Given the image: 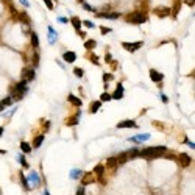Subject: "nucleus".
Instances as JSON below:
<instances>
[{"instance_id": "1", "label": "nucleus", "mask_w": 195, "mask_h": 195, "mask_svg": "<svg viewBox=\"0 0 195 195\" xmlns=\"http://www.w3.org/2000/svg\"><path fill=\"white\" fill-rule=\"evenodd\" d=\"M166 153H167V147H164V145H155V147H147L144 150H139L137 158H145V159L164 158Z\"/></svg>"}, {"instance_id": "2", "label": "nucleus", "mask_w": 195, "mask_h": 195, "mask_svg": "<svg viewBox=\"0 0 195 195\" xmlns=\"http://www.w3.org/2000/svg\"><path fill=\"white\" fill-rule=\"evenodd\" d=\"M125 19L130 24H144V22H147V17L142 13H130V14H127Z\"/></svg>"}, {"instance_id": "3", "label": "nucleus", "mask_w": 195, "mask_h": 195, "mask_svg": "<svg viewBox=\"0 0 195 195\" xmlns=\"http://www.w3.org/2000/svg\"><path fill=\"white\" fill-rule=\"evenodd\" d=\"M97 179H95V175L92 173V172H86V173L81 175V178H80V183H81V186H89L92 184V183H95Z\"/></svg>"}, {"instance_id": "4", "label": "nucleus", "mask_w": 195, "mask_h": 195, "mask_svg": "<svg viewBox=\"0 0 195 195\" xmlns=\"http://www.w3.org/2000/svg\"><path fill=\"white\" fill-rule=\"evenodd\" d=\"M92 173L95 175V179H97L98 183L105 184V177H103V173H105V166H103V164H98V166H95V169H94Z\"/></svg>"}, {"instance_id": "5", "label": "nucleus", "mask_w": 195, "mask_h": 195, "mask_svg": "<svg viewBox=\"0 0 195 195\" xmlns=\"http://www.w3.org/2000/svg\"><path fill=\"white\" fill-rule=\"evenodd\" d=\"M144 45L142 41H137V42H122V47L125 48V50H128V52H136V50H139L140 47Z\"/></svg>"}, {"instance_id": "6", "label": "nucleus", "mask_w": 195, "mask_h": 195, "mask_svg": "<svg viewBox=\"0 0 195 195\" xmlns=\"http://www.w3.org/2000/svg\"><path fill=\"white\" fill-rule=\"evenodd\" d=\"M170 8H167V6H158V8H155L153 10V14L155 16H158V17H167V16H170Z\"/></svg>"}, {"instance_id": "7", "label": "nucleus", "mask_w": 195, "mask_h": 195, "mask_svg": "<svg viewBox=\"0 0 195 195\" xmlns=\"http://www.w3.org/2000/svg\"><path fill=\"white\" fill-rule=\"evenodd\" d=\"M177 158H178V162L181 167H189L190 162H192V158H190L189 155H186V153H179Z\"/></svg>"}, {"instance_id": "8", "label": "nucleus", "mask_w": 195, "mask_h": 195, "mask_svg": "<svg viewBox=\"0 0 195 195\" xmlns=\"http://www.w3.org/2000/svg\"><path fill=\"white\" fill-rule=\"evenodd\" d=\"M111 98H112V100H122V98H123V85H122V83H117V87H116V91H114V94L111 95Z\"/></svg>"}, {"instance_id": "9", "label": "nucleus", "mask_w": 195, "mask_h": 195, "mask_svg": "<svg viewBox=\"0 0 195 195\" xmlns=\"http://www.w3.org/2000/svg\"><path fill=\"white\" fill-rule=\"evenodd\" d=\"M117 128H137V123L134 120H122L117 123Z\"/></svg>"}, {"instance_id": "10", "label": "nucleus", "mask_w": 195, "mask_h": 195, "mask_svg": "<svg viewBox=\"0 0 195 195\" xmlns=\"http://www.w3.org/2000/svg\"><path fill=\"white\" fill-rule=\"evenodd\" d=\"M150 78H151V81H155V83H161L164 80V75L159 74V72L155 70V69H151L150 70Z\"/></svg>"}, {"instance_id": "11", "label": "nucleus", "mask_w": 195, "mask_h": 195, "mask_svg": "<svg viewBox=\"0 0 195 195\" xmlns=\"http://www.w3.org/2000/svg\"><path fill=\"white\" fill-rule=\"evenodd\" d=\"M67 100H69V103H72L74 106H76V108H81V105H83L81 98H78V97H76V95H74V94H69Z\"/></svg>"}, {"instance_id": "12", "label": "nucleus", "mask_w": 195, "mask_h": 195, "mask_svg": "<svg viewBox=\"0 0 195 195\" xmlns=\"http://www.w3.org/2000/svg\"><path fill=\"white\" fill-rule=\"evenodd\" d=\"M63 59L66 61V63L72 64V63L76 59V53H75V52H66V53L63 55Z\"/></svg>"}, {"instance_id": "13", "label": "nucleus", "mask_w": 195, "mask_h": 195, "mask_svg": "<svg viewBox=\"0 0 195 195\" xmlns=\"http://www.w3.org/2000/svg\"><path fill=\"white\" fill-rule=\"evenodd\" d=\"M27 179H28V181L30 183H33V187H38V186H39V177H38V173H36V172H30V177L28 178H27Z\"/></svg>"}, {"instance_id": "14", "label": "nucleus", "mask_w": 195, "mask_h": 195, "mask_svg": "<svg viewBox=\"0 0 195 195\" xmlns=\"http://www.w3.org/2000/svg\"><path fill=\"white\" fill-rule=\"evenodd\" d=\"M117 166H120V161H119V158H117V156H111L108 161H106V167L114 169V167H117Z\"/></svg>"}, {"instance_id": "15", "label": "nucleus", "mask_w": 195, "mask_h": 195, "mask_svg": "<svg viewBox=\"0 0 195 195\" xmlns=\"http://www.w3.org/2000/svg\"><path fill=\"white\" fill-rule=\"evenodd\" d=\"M33 78H34V69L27 67L25 70H24V80H27V81H31Z\"/></svg>"}, {"instance_id": "16", "label": "nucleus", "mask_w": 195, "mask_h": 195, "mask_svg": "<svg viewBox=\"0 0 195 195\" xmlns=\"http://www.w3.org/2000/svg\"><path fill=\"white\" fill-rule=\"evenodd\" d=\"M56 39H58V34H56V31L53 30V27H48V42L55 44Z\"/></svg>"}, {"instance_id": "17", "label": "nucleus", "mask_w": 195, "mask_h": 195, "mask_svg": "<svg viewBox=\"0 0 195 195\" xmlns=\"http://www.w3.org/2000/svg\"><path fill=\"white\" fill-rule=\"evenodd\" d=\"M97 17H105V19H119V13H97Z\"/></svg>"}, {"instance_id": "18", "label": "nucleus", "mask_w": 195, "mask_h": 195, "mask_svg": "<svg viewBox=\"0 0 195 195\" xmlns=\"http://www.w3.org/2000/svg\"><path fill=\"white\" fill-rule=\"evenodd\" d=\"M137 155H139V150H137V148H131V150L125 151V158H127V161H128V159L137 158Z\"/></svg>"}, {"instance_id": "19", "label": "nucleus", "mask_w": 195, "mask_h": 195, "mask_svg": "<svg viewBox=\"0 0 195 195\" xmlns=\"http://www.w3.org/2000/svg\"><path fill=\"white\" fill-rule=\"evenodd\" d=\"M148 139H150V134H139L134 137H130L131 142H144V140H148Z\"/></svg>"}, {"instance_id": "20", "label": "nucleus", "mask_w": 195, "mask_h": 195, "mask_svg": "<svg viewBox=\"0 0 195 195\" xmlns=\"http://www.w3.org/2000/svg\"><path fill=\"white\" fill-rule=\"evenodd\" d=\"M30 39H31V45L34 48L39 47V38H38V34L34 31H30Z\"/></svg>"}, {"instance_id": "21", "label": "nucleus", "mask_w": 195, "mask_h": 195, "mask_svg": "<svg viewBox=\"0 0 195 195\" xmlns=\"http://www.w3.org/2000/svg\"><path fill=\"white\" fill-rule=\"evenodd\" d=\"M19 178H20V183H22V187H24L25 190H30L31 187H30V184H28V179L25 178V175L22 173V172H19Z\"/></svg>"}, {"instance_id": "22", "label": "nucleus", "mask_w": 195, "mask_h": 195, "mask_svg": "<svg viewBox=\"0 0 195 195\" xmlns=\"http://www.w3.org/2000/svg\"><path fill=\"white\" fill-rule=\"evenodd\" d=\"M44 139H45V136H44V134H39V136H36V137H34V140H33V147H34V148H39L41 145H42Z\"/></svg>"}, {"instance_id": "23", "label": "nucleus", "mask_w": 195, "mask_h": 195, "mask_svg": "<svg viewBox=\"0 0 195 195\" xmlns=\"http://www.w3.org/2000/svg\"><path fill=\"white\" fill-rule=\"evenodd\" d=\"M70 22H72V25H74V28L76 31H81V20H80L78 17H72Z\"/></svg>"}, {"instance_id": "24", "label": "nucleus", "mask_w": 195, "mask_h": 195, "mask_svg": "<svg viewBox=\"0 0 195 195\" xmlns=\"http://www.w3.org/2000/svg\"><path fill=\"white\" fill-rule=\"evenodd\" d=\"M100 106H102V102L100 100H97V102H94V103H91V114H95L98 109H100Z\"/></svg>"}, {"instance_id": "25", "label": "nucleus", "mask_w": 195, "mask_h": 195, "mask_svg": "<svg viewBox=\"0 0 195 195\" xmlns=\"http://www.w3.org/2000/svg\"><path fill=\"white\" fill-rule=\"evenodd\" d=\"M20 150H22V153H24V155H30L33 148L30 147V144H27V142H22V144H20Z\"/></svg>"}, {"instance_id": "26", "label": "nucleus", "mask_w": 195, "mask_h": 195, "mask_svg": "<svg viewBox=\"0 0 195 195\" xmlns=\"http://www.w3.org/2000/svg\"><path fill=\"white\" fill-rule=\"evenodd\" d=\"M95 45H97V41L95 39H87L85 42V47L87 48V50H92V48H95Z\"/></svg>"}, {"instance_id": "27", "label": "nucleus", "mask_w": 195, "mask_h": 195, "mask_svg": "<svg viewBox=\"0 0 195 195\" xmlns=\"http://www.w3.org/2000/svg\"><path fill=\"white\" fill-rule=\"evenodd\" d=\"M81 175H83V172L78 170V169H74L70 172V178L72 179H80V178H81Z\"/></svg>"}, {"instance_id": "28", "label": "nucleus", "mask_w": 195, "mask_h": 195, "mask_svg": "<svg viewBox=\"0 0 195 195\" xmlns=\"http://www.w3.org/2000/svg\"><path fill=\"white\" fill-rule=\"evenodd\" d=\"M17 159H19V162H20V166H22V167H25V169H28V167H30V164L27 162V159H25V155H24V153H22V155H19V156H17Z\"/></svg>"}, {"instance_id": "29", "label": "nucleus", "mask_w": 195, "mask_h": 195, "mask_svg": "<svg viewBox=\"0 0 195 195\" xmlns=\"http://www.w3.org/2000/svg\"><path fill=\"white\" fill-rule=\"evenodd\" d=\"M17 17L20 19V22H24V24H28L30 22V17L27 16V13H17Z\"/></svg>"}, {"instance_id": "30", "label": "nucleus", "mask_w": 195, "mask_h": 195, "mask_svg": "<svg viewBox=\"0 0 195 195\" xmlns=\"http://www.w3.org/2000/svg\"><path fill=\"white\" fill-rule=\"evenodd\" d=\"M11 103H13V98H11V97H6V98H3V100L0 102V105H2V108L5 109V106H10Z\"/></svg>"}, {"instance_id": "31", "label": "nucleus", "mask_w": 195, "mask_h": 195, "mask_svg": "<svg viewBox=\"0 0 195 195\" xmlns=\"http://www.w3.org/2000/svg\"><path fill=\"white\" fill-rule=\"evenodd\" d=\"M109 100H112V98H111V94H108L105 91V92L100 95V102H109Z\"/></svg>"}, {"instance_id": "32", "label": "nucleus", "mask_w": 195, "mask_h": 195, "mask_svg": "<svg viewBox=\"0 0 195 195\" xmlns=\"http://www.w3.org/2000/svg\"><path fill=\"white\" fill-rule=\"evenodd\" d=\"M33 66H34V67L39 66V53H38V52L33 53Z\"/></svg>"}, {"instance_id": "33", "label": "nucleus", "mask_w": 195, "mask_h": 195, "mask_svg": "<svg viewBox=\"0 0 195 195\" xmlns=\"http://www.w3.org/2000/svg\"><path fill=\"white\" fill-rule=\"evenodd\" d=\"M74 74H75V76L81 78V76L85 75V72H83V69H81V67H75V69H74Z\"/></svg>"}, {"instance_id": "34", "label": "nucleus", "mask_w": 195, "mask_h": 195, "mask_svg": "<svg viewBox=\"0 0 195 195\" xmlns=\"http://www.w3.org/2000/svg\"><path fill=\"white\" fill-rule=\"evenodd\" d=\"M112 80H114L112 74H103V81H105V83H108V81H112Z\"/></svg>"}, {"instance_id": "35", "label": "nucleus", "mask_w": 195, "mask_h": 195, "mask_svg": "<svg viewBox=\"0 0 195 195\" xmlns=\"http://www.w3.org/2000/svg\"><path fill=\"white\" fill-rule=\"evenodd\" d=\"M78 123V120H76V117H72V119H69L66 122V125H69V127H75V125Z\"/></svg>"}, {"instance_id": "36", "label": "nucleus", "mask_w": 195, "mask_h": 195, "mask_svg": "<svg viewBox=\"0 0 195 195\" xmlns=\"http://www.w3.org/2000/svg\"><path fill=\"white\" fill-rule=\"evenodd\" d=\"M179 8H181V0H177V3H175V6H173V16H177Z\"/></svg>"}, {"instance_id": "37", "label": "nucleus", "mask_w": 195, "mask_h": 195, "mask_svg": "<svg viewBox=\"0 0 195 195\" xmlns=\"http://www.w3.org/2000/svg\"><path fill=\"white\" fill-rule=\"evenodd\" d=\"M91 63H94L95 64V66H100V61H98V56L97 55H91Z\"/></svg>"}, {"instance_id": "38", "label": "nucleus", "mask_w": 195, "mask_h": 195, "mask_svg": "<svg viewBox=\"0 0 195 195\" xmlns=\"http://www.w3.org/2000/svg\"><path fill=\"white\" fill-rule=\"evenodd\" d=\"M81 24L85 25L86 28H94V27H95V25H94V22H91V20H83Z\"/></svg>"}, {"instance_id": "39", "label": "nucleus", "mask_w": 195, "mask_h": 195, "mask_svg": "<svg viewBox=\"0 0 195 195\" xmlns=\"http://www.w3.org/2000/svg\"><path fill=\"white\" fill-rule=\"evenodd\" d=\"M100 31H102L103 34H108V33L112 31V28H109V27H100Z\"/></svg>"}, {"instance_id": "40", "label": "nucleus", "mask_w": 195, "mask_h": 195, "mask_svg": "<svg viewBox=\"0 0 195 195\" xmlns=\"http://www.w3.org/2000/svg\"><path fill=\"white\" fill-rule=\"evenodd\" d=\"M75 195H85V186H78V189H76Z\"/></svg>"}, {"instance_id": "41", "label": "nucleus", "mask_w": 195, "mask_h": 195, "mask_svg": "<svg viewBox=\"0 0 195 195\" xmlns=\"http://www.w3.org/2000/svg\"><path fill=\"white\" fill-rule=\"evenodd\" d=\"M83 5H85V10L86 11H92V13H95V8H92L91 5H87V3H85V2H83Z\"/></svg>"}, {"instance_id": "42", "label": "nucleus", "mask_w": 195, "mask_h": 195, "mask_svg": "<svg viewBox=\"0 0 195 195\" xmlns=\"http://www.w3.org/2000/svg\"><path fill=\"white\" fill-rule=\"evenodd\" d=\"M44 2H45V5H47L48 10H53V2L52 0H44Z\"/></svg>"}, {"instance_id": "43", "label": "nucleus", "mask_w": 195, "mask_h": 195, "mask_svg": "<svg viewBox=\"0 0 195 195\" xmlns=\"http://www.w3.org/2000/svg\"><path fill=\"white\" fill-rule=\"evenodd\" d=\"M105 61H106V63H111V61H112V56H111L109 53H106V56H105Z\"/></svg>"}, {"instance_id": "44", "label": "nucleus", "mask_w": 195, "mask_h": 195, "mask_svg": "<svg viewBox=\"0 0 195 195\" xmlns=\"http://www.w3.org/2000/svg\"><path fill=\"white\" fill-rule=\"evenodd\" d=\"M186 144H187V147H190L192 150L195 148V144H194V142H190V140H187V139H186Z\"/></svg>"}, {"instance_id": "45", "label": "nucleus", "mask_w": 195, "mask_h": 195, "mask_svg": "<svg viewBox=\"0 0 195 195\" xmlns=\"http://www.w3.org/2000/svg\"><path fill=\"white\" fill-rule=\"evenodd\" d=\"M58 20L61 22V24H67V22H69V19H67V17H59Z\"/></svg>"}, {"instance_id": "46", "label": "nucleus", "mask_w": 195, "mask_h": 195, "mask_svg": "<svg viewBox=\"0 0 195 195\" xmlns=\"http://www.w3.org/2000/svg\"><path fill=\"white\" fill-rule=\"evenodd\" d=\"M161 100H162V103H167V102H169V98H167V95L161 94Z\"/></svg>"}, {"instance_id": "47", "label": "nucleus", "mask_w": 195, "mask_h": 195, "mask_svg": "<svg viewBox=\"0 0 195 195\" xmlns=\"http://www.w3.org/2000/svg\"><path fill=\"white\" fill-rule=\"evenodd\" d=\"M186 3H187L189 6H192V8H194V0H186Z\"/></svg>"}, {"instance_id": "48", "label": "nucleus", "mask_w": 195, "mask_h": 195, "mask_svg": "<svg viewBox=\"0 0 195 195\" xmlns=\"http://www.w3.org/2000/svg\"><path fill=\"white\" fill-rule=\"evenodd\" d=\"M19 2H20L24 6H28V2H27V0H19Z\"/></svg>"}, {"instance_id": "49", "label": "nucleus", "mask_w": 195, "mask_h": 195, "mask_svg": "<svg viewBox=\"0 0 195 195\" xmlns=\"http://www.w3.org/2000/svg\"><path fill=\"white\" fill-rule=\"evenodd\" d=\"M48 127H50V122H45V123H44V128L48 130Z\"/></svg>"}, {"instance_id": "50", "label": "nucleus", "mask_w": 195, "mask_h": 195, "mask_svg": "<svg viewBox=\"0 0 195 195\" xmlns=\"http://www.w3.org/2000/svg\"><path fill=\"white\" fill-rule=\"evenodd\" d=\"M78 34H80L81 38H86V33H85V31H78Z\"/></svg>"}, {"instance_id": "51", "label": "nucleus", "mask_w": 195, "mask_h": 195, "mask_svg": "<svg viewBox=\"0 0 195 195\" xmlns=\"http://www.w3.org/2000/svg\"><path fill=\"white\" fill-rule=\"evenodd\" d=\"M3 131H5V128H3V127H0V136L3 134Z\"/></svg>"}, {"instance_id": "52", "label": "nucleus", "mask_w": 195, "mask_h": 195, "mask_svg": "<svg viewBox=\"0 0 195 195\" xmlns=\"http://www.w3.org/2000/svg\"><path fill=\"white\" fill-rule=\"evenodd\" d=\"M0 155H6V150H0Z\"/></svg>"}, {"instance_id": "53", "label": "nucleus", "mask_w": 195, "mask_h": 195, "mask_svg": "<svg viewBox=\"0 0 195 195\" xmlns=\"http://www.w3.org/2000/svg\"><path fill=\"white\" fill-rule=\"evenodd\" d=\"M44 195H50V192H48V190L45 189V190H44Z\"/></svg>"}, {"instance_id": "54", "label": "nucleus", "mask_w": 195, "mask_h": 195, "mask_svg": "<svg viewBox=\"0 0 195 195\" xmlns=\"http://www.w3.org/2000/svg\"><path fill=\"white\" fill-rule=\"evenodd\" d=\"M78 2H81V3H83V0H78Z\"/></svg>"}]
</instances>
